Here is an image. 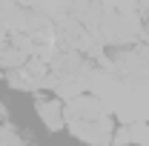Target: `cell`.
<instances>
[{"label": "cell", "instance_id": "9c48e42d", "mask_svg": "<svg viewBox=\"0 0 149 146\" xmlns=\"http://www.w3.org/2000/svg\"><path fill=\"white\" fill-rule=\"evenodd\" d=\"M0 80H6V72H3V69H0Z\"/></svg>", "mask_w": 149, "mask_h": 146}, {"label": "cell", "instance_id": "5b68a950", "mask_svg": "<svg viewBox=\"0 0 149 146\" xmlns=\"http://www.w3.org/2000/svg\"><path fill=\"white\" fill-rule=\"evenodd\" d=\"M0 146H35V140H32V135H26L17 123L6 120V123L0 126Z\"/></svg>", "mask_w": 149, "mask_h": 146}, {"label": "cell", "instance_id": "6da1fadb", "mask_svg": "<svg viewBox=\"0 0 149 146\" xmlns=\"http://www.w3.org/2000/svg\"><path fill=\"white\" fill-rule=\"evenodd\" d=\"M115 129H118L115 117H103V120H66V132L83 146H112Z\"/></svg>", "mask_w": 149, "mask_h": 146}, {"label": "cell", "instance_id": "3957f363", "mask_svg": "<svg viewBox=\"0 0 149 146\" xmlns=\"http://www.w3.org/2000/svg\"><path fill=\"white\" fill-rule=\"evenodd\" d=\"M35 115L43 123V129H49V132L66 129V109H63V100L57 95H43V92L35 95Z\"/></svg>", "mask_w": 149, "mask_h": 146}, {"label": "cell", "instance_id": "ba28073f", "mask_svg": "<svg viewBox=\"0 0 149 146\" xmlns=\"http://www.w3.org/2000/svg\"><path fill=\"white\" fill-rule=\"evenodd\" d=\"M6 120H9V106H6V103L0 100V126H3Z\"/></svg>", "mask_w": 149, "mask_h": 146}, {"label": "cell", "instance_id": "52a82bcc", "mask_svg": "<svg viewBox=\"0 0 149 146\" xmlns=\"http://www.w3.org/2000/svg\"><path fill=\"white\" fill-rule=\"evenodd\" d=\"M112 146H132L129 123H120V126L115 129V138H112Z\"/></svg>", "mask_w": 149, "mask_h": 146}, {"label": "cell", "instance_id": "277c9868", "mask_svg": "<svg viewBox=\"0 0 149 146\" xmlns=\"http://www.w3.org/2000/svg\"><path fill=\"white\" fill-rule=\"evenodd\" d=\"M26 60H29V55L9 37V43L0 49V69H3V72H15V69H20Z\"/></svg>", "mask_w": 149, "mask_h": 146}, {"label": "cell", "instance_id": "8992f818", "mask_svg": "<svg viewBox=\"0 0 149 146\" xmlns=\"http://www.w3.org/2000/svg\"><path fill=\"white\" fill-rule=\"evenodd\" d=\"M132 146H149V120H129Z\"/></svg>", "mask_w": 149, "mask_h": 146}, {"label": "cell", "instance_id": "7a4b0ae2", "mask_svg": "<svg viewBox=\"0 0 149 146\" xmlns=\"http://www.w3.org/2000/svg\"><path fill=\"white\" fill-rule=\"evenodd\" d=\"M52 69L43 63V60H35L29 57L20 69L15 72H6V83L12 86L15 92H26V95H40L46 89V80H49Z\"/></svg>", "mask_w": 149, "mask_h": 146}]
</instances>
